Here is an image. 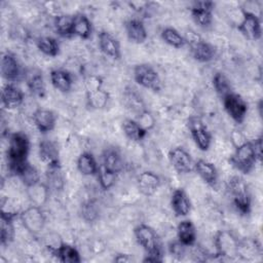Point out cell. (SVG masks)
<instances>
[{"label":"cell","instance_id":"1","mask_svg":"<svg viewBox=\"0 0 263 263\" xmlns=\"http://www.w3.org/2000/svg\"><path fill=\"white\" fill-rule=\"evenodd\" d=\"M30 141L26 134L17 132L9 137L7 149V162L11 174L16 175L18 170L28 162Z\"/></svg>","mask_w":263,"mask_h":263},{"label":"cell","instance_id":"2","mask_svg":"<svg viewBox=\"0 0 263 263\" xmlns=\"http://www.w3.org/2000/svg\"><path fill=\"white\" fill-rule=\"evenodd\" d=\"M134 234L137 242L144 249L146 252V257L144 262H161L162 261V252L159 237L155 230L146 224L138 225Z\"/></svg>","mask_w":263,"mask_h":263},{"label":"cell","instance_id":"3","mask_svg":"<svg viewBox=\"0 0 263 263\" xmlns=\"http://www.w3.org/2000/svg\"><path fill=\"white\" fill-rule=\"evenodd\" d=\"M227 188L236 210L241 215H248L251 211V194L243 179L233 176L229 179Z\"/></svg>","mask_w":263,"mask_h":263},{"label":"cell","instance_id":"4","mask_svg":"<svg viewBox=\"0 0 263 263\" xmlns=\"http://www.w3.org/2000/svg\"><path fill=\"white\" fill-rule=\"evenodd\" d=\"M229 161L237 171L243 174H249L254 168L255 163L258 162L255 155L253 142L246 141L239 144Z\"/></svg>","mask_w":263,"mask_h":263},{"label":"cell","instance_id":"5","mask_svg":"<svg viewBox=\"0 0 263 263\" xmlns=\"http://www.w3.org/2000/svg\"><path fill=\"white\" fill-rule=\"evenodd\" d=\"M186 43H189L191 48V53L199 63H208L211 62L216 55V48L213 44L201 39L196 33L193 31L187 32V36L184 37Z\"/></svg>","mask_w":263,"mask_h":263},{"label":"cell","instance_id":"6","mask_svg":"<svg viewBox=\"0 0 263 263\" xmlns=\"http://www.w3.org/2000/svg\"><path fill=\"white\" fill-rule=\"evenodd\" d=\"M134 78L136 82L144 88L159 91L161 80L157 71L149 64H139L134 69Z\"/></svg>","mask_w":263,"mask_h":263},{"label":"cell","instance_id":"7","mask_svg":"<svg viewBox=\"0 0 263 263\" xmlns=\"http://www.w3.org/2000/svg\"><path fill=\"white\" fill-rule=\"evenodd\" d=\"M187 127L198 149L201 151L209 150L212 143V136L201 118L197 116L189 117L187 120Z\"/></svg>","mask_w":263,"mask_h":263},{"label":"cell","instance_id":"8","mask_svg":"<svg viewBox=\"0 0 263 263\" xmlns=\"http://www.w3.org/2000/svg\"><path fill=\"white\" fill-rule=\"evenodd\" d=\"M215 246L218 256L232 259L239 253V243L235 236L227 231H219L215 236Z\"/></svg>","mask_w":263,"mask_h":263},{"label":"cell","instance_id":"9","mask_svg":"<svg viewBox=\"0 0 263 263\" xmlns=\"http://www.w3.org/2000/svg\"><path fill=\"white\" fill-rule=\"evenodd\" d=\"M224 109L227 114L237 123H241L248 112L247 102L237 93L230 92L223 98Z\"/></svg>","mask_w":263,"mask_h":263},{"label":"cell","instance_id":"10","mask_svg":"<svg viewBox=\"0 0 263 263\" xmlns=\"http://www.w3.org/2000/svg\"><path fill=\"white\" fill-rule=\"evenodd\" d=\"M237 30L248 40L255 41L261 38L262 28L259 17L248 10H243L242 20L237 26Z\"/></svg>","mask_w":263,"mask_h":263},{"label":"cell","instance_id":"11","mask_svg":"<svg viewBox=\"0 0 263 263\" xmlns=\"http://www.w3.org/2000/svg\"><path fill=\"white\" fill-rule=\"evenodd\" d=\"M21 220L24 227L33 234H38L44 227L45 218L40 206L32 205L21 214Z\"/></svg>","mask_w":263,"mask_h":263},{"label":"cell","instance_id":"12","mask_svg":"<svg viewBox=\"0 0 263 263\" xmlns=\"http://www.w3.org/2000/svg\"><path fill=\"white\" fill-rule=\"evenodd\" d=\"M215 3L213 1H195L191 7L193 21L203 29L211 27L213 23V10Z\"/></svg>","mask_w":263,"mask_h":263},{"label":"cell","instance_id":"13","mask_svg":"<svg viewBox=\"0 0 263 263\" xmlns=\"http://www.w3.org/2000/svg\"><path fill=\"white\" fill-rule=\"evenodd\" d=\"M168 160L179 174H188L194 171V162L190 154L182 147L172 149L168 153Z\"/></svg>","mask_w":263,"mask_h":263},{"label":"cell","instance_id":"14","mask_svg":"<svg viewBox=\"0 0 263 263\" xmlns=\"http://www.w3.org/2000/svg\"><path fill=\"white\" fill-rule=\"evenodd\" d=\"M1 74L2 77L9 82H13L20 79V77L22 76V69L14 54L10 52H5L2 55Z\"/></svg>","mask_w":263,"mask_h":263},{"label":"cell","instance_id":"15","mask_svg":"<svg viewBox=\"0 0 263 263\" xmlns=\"http://www.w3.org/2000/svg\"><path fill=\"white\" fill-rule=\"evenodd\" d=\"M139 191L145 196L153 195L160 186V178L151 171L142 172L137 178Z\"/></svg>","mask_w":263,"mask_h":263},{"label":"cell","instance_id":"16","mask_svg":"<svg viewBox=\"0 0 263 263\" xmlns=\"http://www.w3.org/2000/svg\"><path fill=\"white\" fill-rule=\"evenodd\" d=\"M24 77H25L28 88L33 95L39 98H43L45 96L46 93L45 83H44L42 72L39 69H36V68L28 69L25 72Z\"/></svg>","mask_w":263,"mask_h":263},{"label":"cell","instance_id":"17","mask_svg":"<svg viewBox=\"0 0 263 263\" xmlns=\"http://www.w3.org/2000/svg\"><path fill=\"white\" fill-rule=\"evenodd\" d=\"M99 46L101 51L112 60H119L121 57L120 45L116 38H114L110 33L106 31L100 32L99 36Z\"/></svg>","mask_w":263,"mask_h":263},{"label":"cell","instance_id":"18","mask_svg":"<svg viewBox=\"0 0 263 263\" xmlns=\"http://www.w3.org/2000/svg\"><path fill=\"white\" fill-rule=\"evenodd\" d=\"M16 217V213L5 212L3 209L0 214V240L2 246L9 245L14 238V226L13 220Z\"/></svg>","mask_w":263,"mask_h":263},{"label":"cell","instance_id":"19","mask_svg":"<svg viewBox=\"0 0 263 263\" xmlns=\"http://www.w3.org/2000/svg\"><path fill=\"white\" fill-rule=\"evenodd\" d=\"M194 171L209 186L216 188L218 183V172L216 166L204 159H198L194 162Z\"/></svg>","mask_w":263,"mask_h":263},{"label":"cell","instance_id":"20","mask_svg":"<svg viewBox=\"0 0 263 263\" xmlns=\"http://www.w3.org/2000/svg\"><path fill=\"white\" fill-rule=\"evenodd\" d=\"M1 101L4 108L14 109L22 105L24 101V93L12 83H7L2 89Z\"/></svg>","mask_w":263,"mask_h":263},{"label":"cell","instance_id":"21","mask_svg":"<svg viewBox=\"0 0 263 263\" xmlns=\"http://www.w3.org/2000/svg\"><path fill=\"white\" fill-rule=\"evenodd\" d=\"M33 121L39 132L47 133L54 128L57 116L51 110L40 108L33 113Z\"/></svg>","mask_w":263,"mask_h":263},{"label":"cell","instance_id":"22","mask_svg":"<svg viewBox=\"0 0 263 263\" xmlns=\"http://www.w3.org/2000/svg\"><path fill=\"white\" fill-rule=\"evenodd\" d=\"M102 165L107 171L117 175L123 170L124 163L119 151L113 147H109L102 154Z\"/></svg>","mask_w":263,"mask_h":263},{"label":"cell","instance_id":"23","mask_svg":"<svg viewBox=\"0 0 263 263\" xmlns=\"http://www.w3.org/2000/svg\"><path fill=\"white\" fill-rule=\"evenodd\" d=\"M50 252L58 258L59 261L63 263H79L81 262V257L77 249L69 243L62 242L58 247H49Z\"/></svg>","mask_w":263,"mask_h":263},{"label":"cell","instance_id":"24","mask_svg":"<svg viewBox=\"0 0 263 263\" xmlns=\"http://www.w3.org/2000/svg\"><path fill=\"white\" fill-rule=\"evenodd\" d=\"M171 205L174 213L179 217L187 216L191 211V202L186 192L181 188H178L173 192L171 197Z\"/></svg>","mask_w":263,"mask_h":263},{"label":"cell","instance_id":"25","mask_svg":"<svg viewBox=\"0 0 263 263\" xmlns=\"http://www.w3.org/2000/svg\"><path fill=\"white\" fill-rule=\"evenodd\" d=\"M125 31L127 38L134 43H144L148 37L146 28L142 21L138 18L128 20L125 23Z\"/></svg>","mask_w":263,"mask_h":263},{"label":"cell","instance_id":"26","mask_svg":"<svg viewBox=\"0 0 263 263\" xmlns=\"http://www.w3.org/2000/svg\"><path fill=\"white\" fill-rule=\"evenodd\" d=\"M196 229L190 220H183L178 224L177 236L178 240L186 247L193 246L196 240Z\"/></svg>","mask_w":263,"mask_h":263},{"label":"cell","instance_id":"27","mask_svg":"<svg viewBox=\"0 0 263 263\" xmlns=\"http://www.w3.org/2000/svg\"><path fill=\"white\" fill-rule=\"evenodd\" d=\"M50 81L52 86L61 92H68L72 88V76L63 69H54L50 72Z\"/></svg>","mask_w":263,"mask_h":263},{"label":"cell","instance_id":"28","mask_svg":"<svg viewBox=\"0 0 263 263\" xmlns=\"http://www.w3.org/2000/svg\"><path fill=\"white\" fill-rule=\"evenodd\" d=\"M40 159L47 165L60 163L58 145L49 140H43L39 144Z\"/></svg>","mask_w":263,"mask_h":263},{"label":"cell","instance_id":"29","mask_svg":"<svg viewBox=\"0 0 263 263\" xmlns=\"http://www.w3.org/2000/svg\"><path fill=\"white\" fill-rule=\"evenodd\" d=\"M123 103L126 108L132 112L137 113L138 115L145 111L144 102L142 97L138 93V91L133 87H126L123 91Z\"/></svg>","mask_w":263,"mask_h":263},{"label":"cell","instance_id":"30","mask_svg":"<svg viewBox=\"0 0 263 263\" xmlns=\"http://www.w3.org/2000/svg\"><path fill=\"white\" fill-rule=\"evenodd\" d=\"M77 168L84 176H92L97 175L99 165L91 153L83 152L77 159Z\"/></svg>","mask_w":263,"mask_h":263},{"label":"cell","instance_id":"31","mask_svg":"<svg viewBox=\"0 0 263 263\" xmlns=\"http://www.w3.org/2000/svg\"><path fill=\"white\" fill-rule=\"evenodd\" d=\"M122 129L124 135L133 142H141L147 135V130H145L140 123L134 119L123 120Z\"/></svg>","mask_w":263,"mask_h":263},{"label":"cell","instance_id":"32","mask_svg":"<svg viewBox=\"0 0 263 263\" xmlns=\"http://www.w3.org/2000/svg\"><path fill=\"white\" fill-rule=\"evenodd\" d=\"M15 176H17L21 179V181L27 188L34 186L40 182V175L38 170L29 162L25 163L18 170Z\"/></svg>","mask_w":263,"mask_h":263},{"label":"cell","instance_id":"33","mask_svg":"<svg viewBox=\"0 0 263 263\" xmlns=\"http://www.w3.org/2000/svg\"><path fill=\"white\" fill-rule=\"evenodd\" d=\"M54 29L62 37H71L73 35L74 15L60 14L54 18Z\"/></svg>","mask_w":263,"mask_h":263},{"label":"cell","instance_id":"34","mask_svg":"<svg viewBox=\"0 0 263 263\" xmlns=\"http://www.w3.org/2000/svg\"><path fill=\"white\" fill-rule=\"evenodd\" d=\"M91 34V23L85 14L77 13L74 15L73 35L82 39H87Z\"/></svg>","mask_w":263,"mask_h":263},{"label":"cell","instance_id":"35","mask_svg":"<svg viewBox=\"0 0 263 263\" xmlns=\"http://www.w3.org/2000/svg\"><path fill=\"white\" fill-rule=\"evenodd\" d=\"M46 181H47V184H48L47 185L48 188H52V189H55V190L63 188L64 179H63L60 163L47 165Z\"/></svg>","mask_w":263,"mask_h":263},{"label":"cell","instance_id":"36","mask_svg":"<svg viewBox=\"0 0 263 263\" xmlns=\"http://www.w3.org/2000/svg\"><path fill=\"white\" fill-rule=\"evenodd\" d=\"M108 101H109V95L103 88L93 92L86 93V103L90 109H93V110L104 109L108 104Z\"/></svg>","mask_w":263,"mask_h":263},{"label":"cell","instance_id":"37","mask_svg":"<svg viewBox=\"0 0 263 263\" xmlns=\"http://www.w3.org/2000/svg\"><path fill=\"white\" fill-rule=\"evenodd\" d=\"M161 38L162 40L175 48H181L186 44V40L184 36H182L179 31H177L175 28L167 27L164 28L161 31Z\"/></svg>","mask_w":263,"mask_h":263},{"label":"cell","instance_id":"38","mask_svg":"<svg viewBox=\"0 0 263 263\" xmlns=\"http://www.w3.org/2000/svg\"><path fill=\"white\" fill-rule=\"evenodd\" d=\"M48 189L49 188L46 185L41 184L40 182L34 186L28 187V195L32 203L38 206L43 204L47 198Z\"/></svg>","mask_w":263,"mask_h":263},{"label":"cell","instance_id":"39","mask_svg":"<svg viewBox=\"0 0 263 263\" xmlns=\"http://www.w3.org/2000/svg\"><path fill=\"white\" fill-rule=\"evenodd\" d=\"M213 86L216 92L223 99L230 92H232V86L228 77L221 72H218L213 77Z\"/></svg>","mask_w":263,"mask_h":263},{"label":"cell","instance_id":"40","mask_svg":"<svg viewBox=\"0 0 263 263\" xmlns=\"http://www.w3.org/2000/svg\"><path fill=\"white\" fill-rule=\"evenodd\" d=\"M37 47L42 53L48 57H55L60 51V46L58 41L54 38L48 37V36H43L38 38Z\"/></svg>","mask_w":263,"mask_h":263},{"label":"cell","instance_id":"41","mask_svg":"<svg viewBox=\"0 0 263 263\" xmlns=\"http://www.w3.org/2000/svg\"><path fill=\"white\" fill-rule=\"evenodd\" d=\"M116 176H117L116 174L107 171L102 164L99 165L97 177H98V181L100 183V186L103 189H105V190L110 189L115 184Z\"/></svg>","mask_w":263,"mask_h":263},{"label":"cell","instance_id":"42","mask_svg":"<svg viewBox=\"0 0 263 263\" xmlns=\"http://www.w3.org/2000/svg\"><path fill=\"white\" fill-rule=\"evenodd\" d=\"M81 215L83 219L88 222L95 221L99 215V210L97 204L93 201H87L83 203V205L81 206Z\"/></svg>","mask_w":263,"mask_h":263},{"label":"cell","instance_id":"43","mask_svg":"<svg viewBox=\"0 0 263 263\" xmlns=\"http://www.w3.org/2000/svg\"><path fill=\"white\" fill-rule=\"evenodd\" d=\"M84 84H85L86 93H89V92H93V91H97V90L101 89L102 88V84H103V80H102V78L100 76L89 75L85 79Z\"/></svg>","mask_w":263,"mask_h":263},{"label":"cell","instance_id":"44","mask_svg":"<svg viewBox=\"0 0 263 263\" xmlns=\"http://www.w3.org/2000/svg\"><path fill=\"white\" fill-rule=\"evenodd\" d=\"M138 122L140 123V125L145 129V130H149L151 129L154 124H155V120L154 117L151 115L150 112H148L147 110H145L144 112H142L141 114L138 115Z\"/></svg>","mask_w":263,"mask_h":263},{"label":"cell","instance_id":"45","mask_svg":"<svg viewBox=\"0 0 263 263\" xmlns=\"http://www.w3.org/2000/svg\"><path fill=\"white\" fill-rule=\"evenodd\" d=\"M185 247L183 243H181L179 240L176 242H172L170 245V252L174 257L182 258L185 255Z\"/></svg>","mask_w":263,"mask_h":263},{"label":"cell","instance_id":"46","mask_svg":"<svg viewBox=\"0 0 263 263\" xmlns=\"http://www.w3.org/2000/svg\"><path fill=\"white\" fill-rule=\"evenodd\" d=\"M253 146H254V151H255L257 161L261 162V160H262V138L259 137L258 139H256L255 142H253Z\"/></svg>","mask_w":263,"mask_h":263},{"label":"cell","instance_id":"47","mask_svg":"<svg viewBox=\"0 0 263 263\" xmlns=\"http://www.w3.org/2000/svg\"><path fill=\"white\" fill-rule=\"evenodd\" d=\"M133 259L126 255V254H118L116 257H114V261L121 263V262H130Z\"/></svg>","mask_w":263,"mask_h":263}]
</instances>
